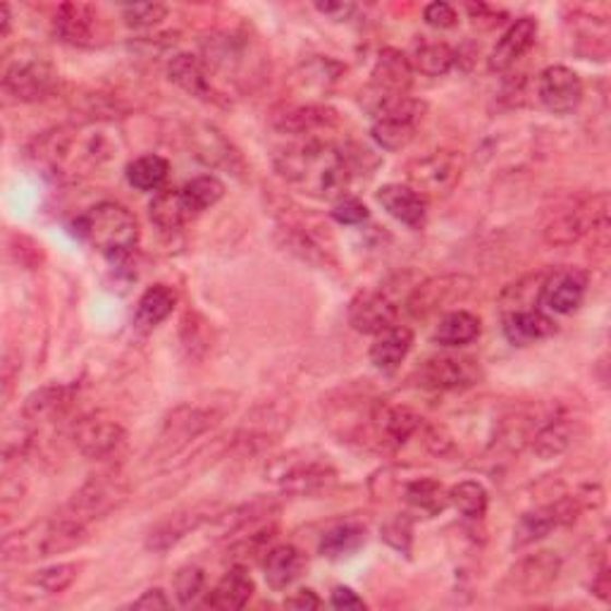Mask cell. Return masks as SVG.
I'll use <instances>...</instances> for the list:
<instances>
[{
	"mask_svg": "<svg viewBox=\"0 0 611 611\" xmlns=\"http://www.w3.org/2000/svg\"><path fill=\"white\" fill-rule=\"evenodd\" d=\"M414 82V68L411 60L394 48H385L380 53L375 70H373V84L371 92L366 96L368 110H375L382 104H387L392 98L409 96V88Z\"/></svg>",
	"mask_w": 611,
	"mask_h": 611,
	"instance_id": "obj_13",
	"label": "cell"
},
{
	"mask_svg": "<svg viewBox=\"0 0 611 611\" xmlns=\"http://www.w3.org/2000/svg\"><path fill=\"white\" fill-rule=\"evenodd\" d=\"M573 440V426L568 418H550L542 423L535 435H530L532 452L542 458H554L568 450Z\"/></svg>",
	"mask_w": 611,
	"mask_h": 611,
	"instance_id": "obj_38",
	"label": "cell"
},
{
	"mask_svg": "<svg viewBox=\"0 0 611 611\" xmlns=\"http://www.w3.org/2000/svg\"><path fill=\"white\" fill-rule=\"evenodd\" d=\"M265 478L291 494H311L327 488L337 478V470L327 454L309 447L275 456L265 466Z\"/></svg>",
	"mask_w": 611,
	"mask_h": 611,
	"instance_id": "obj_5",
	"label": "cell"
},
{
	"mask_svg": "<svg viewBox=\"0 0 611 611\" xmlns=\"http://www.w3.org/2000/svg\"><path fill=\"white\" fill-rule=\"evenodd\" d=\"M74 232L104 256L122 259L136 247L139 223L120 203L104 201L74 220Z\"/></svg>",
	"mask_w": 611,
	"mask_h": 611,
	"instance_id": "obj_4",
	"label": "cell"
},
{
	"mask_svg": "<svg viewBox=\"0 0 611 611\" xmlns=\"http://www.w3.org/2000/svg\"><path fill=\"white\" fill-rule=\"evenodd\" d=\"M175 595L182 607H191L206 590V573L199 566H184L175 573Z\"/></svg>",
	"mask_w": 611,
	"mask_h": 611,
	"instance_id": "obj_45",
	"label": "cell"
},
{
	"mask_svg": "<svg viewBox=\"0 0 611 611\" xmlns=\"http://www.w3.org/2000/svg\"><path fill=\"white\" fill-rule=\"evenodd\" d=\"M402 309V301L390 289L361 291L349 303V323L363 335H380L382 330L397 325Z\"/></svg>",
	"mask_w": 611,
	"mask_h": 611,
	"instance_id": "obj_17",
	"label": "cell"
},
{
	"mask_svg": "<svg viewBox=\"0 0 611 611\" xmlns=\"http://www.w3.org/2000/svg\"><path fill=\"white\" fill-rule=\"evenodd\" d=\"M450 504L468 518H482L488 512V490L476 480H464L447 492Z\"/></svg>",
	"mask_w": 611,
	"mask_h": 611,
	"instance_id": "obj_44",
	"label": "cell"
},
{
	"mask_svg": "<svg viewBox=\"0 0 611 611\" xmlns=\"http://www.w3.org/2000/svg\"><path fill=\"white\" fill-rule=\"evenodd\" d=\"M72 402V390L62 385H48L36 390L29 394L27 402H24L22 416L27 423H44V420H53L68 411V406Z\"/></svg>",
	"mask_w": 611,
	"mask_h": 611,
	"instance_id": "obj_35",
	"label": "cell"
},
{
	"mask_svg": "<svg viewBox=\"0 0 611 611\" xmlns=\"http://www.w3.org/2000/svg\"><path fill=\"white\" fill-rule=\"evenodd\" d=\"M409 180L426 201L447 196L462 180V160L452 151H432L411 163Z\"/></svg>",
	"mask_w": 611,
	"mask_h": 611,
	"instance_id": "obj_11",
	"label": "cell"
},
{
	"mask_svg": "<svg viewBox=\"0 0 611 611\" xmlns=\"http://www.w3.org/2000/svg\"><path fill=\"white\" fill-rule=\"evenodd\" d=\"M480 335V318L468 313V311H452L442 318L435 327V339L440 347L447 349H456V347H466L474 339H478Z\"/></svg>",
	"mask_w": 611,
	"mask_h": 611,
	"instance_id": "obj_36",
	"label": "cell"
},
{
	"mask_svg": "<svg viewBox=\"0 0 611 611\" xmlns=\"http://www.w3.org/2000/svg\"><path fill=\"white\" fill-rule=\"evenodd\" d=\"M414 347V333L406 325H392L375 335V342L371 347V361L378 371L392 373L397 371L399 363L409 356Z\"/></svg>",
	"mask_w": 611,
	"mask_h": 611,
	"instance_id": "obj_29",
	"label": "cell"
},
{
	"mask_svg": "<svg viewBox=\"0 0 611 611\" xmlns=\"http://www.w3.org/2000/svg\"><path fill=\"white\" fill-rule=\"evenodd\" d=\"M592 592L600 597L602 602H609V592H611V580H609V566L604 564L602 568H600V573H597V578L592 580Z\"/></svg>",
	"mask_w": 611,
	"mask_h": 611,
	"instance_id": "obj_56",
	"label": "cell"
},
{
	"mask_svg": "<svg viewBox=\"0 0 611 611\" xmlns=\"http://www.w3.org/2000/svg\"><path fill=\"white\" fill-rule=\"evenodd\" d=\"M132 609H170V600L163 590H146L136 602L130 604Z\"/></svg>",
	"mask_w": 611,
	"mask_h": 611,
	"instance_id": "obj_54",
	"label": "cell"
},
{
	"mask_svg": "<svg viewBox=\"0 0 611 611\" xmlns=\"http://www.w3.org/2000/svg\"><path fill=\"white\" fill-rule=\"evenodd\" d=\"M321 597H318L313 590H299L297 595H291L285 600V607L291 609H321Z\"/></svg>",
	"mask_w": 611,
	"mask_h": 611,
	"instance_id": "obj_55",
	"label": "cell"
},
{
	"mask_svg": "<svg viewBox=\"0 0 611 611\" xmlns=\"http://www.w3.org/2000/svg\"><path fill=\"white\" fill-rule=\"evenodd\" d=\"M98 12L88 3H62L53 17V34L62 44L94 46Z\"/></svg>",
	"mask_w": 611,
	"mask_h": 611,
	"instance_id": "obj_23",
	"label": "cell"
},
{
	"mask_svg": "<svg viewBox=\"0 0 611 611\" xmlns=\"http://www.w3.org/2000/svg\"><path fill=\"white\" fill-rule=\"evenodd\" d=\"M170 163L156 156V153H148L127 165V182H130L139 191H158L163 182L168 180Z\"/></svg>",
	"mask_w": 611,
	"mask_h": 611,
	"instance_id": "obj_41",
	"label": "cell"
},
{
	"mask_svg": "<svg viewBox=\"0 0 611 611\" xmlns=\"http://www.w3.org/2000/svg\"><path fill=\"white\" fill-rule=\"evenodd\" d=\"M366 542V528L359 524H337L333 528H327L321 538V550L323 556L327 559H339L354 554L359 547Z\"/></svg>",
	"mask_w": 611,
	"mask_h": 611,
	"instance_id": "obj_40",
	"label": "cell"
},
{
	"mask_svg": "<svg viewBox=\"0 0 611 611\" xmlns=\"http://www.w3.org/2000/svg\"><path fill=\"white\" fill-rule=\"evenodd\" d=\"M580 508V496H564V500H556L554 504L532 508V512L520 516L514 528V547L520 550V547H528L547 538L552 530L573 524Z\"/></svg>",
	"mask_w": 611,
	"mask_h": 611,
	"instance_id": "obj_14",
	"label": "cell"
},
{
	"mask_svg": "<svg viewBox=\"0 0 611 611\" xmlns=\"http://www.w3.org/2000/svg\"><path fill=\"white\" fill-rule=\"evenodd\" d=\"M315 10L321 12V15L330 17V20L344 22V20H349L354 15L356 5L347 3V0H327V3H315Z\"/></svg>",
	"mask_w": 611,
	"mask_h": 611,
	"instance_id": "obj_52",
	"label": "cell"
},
{
	"mask_svg": "<svg viewBox=\"0 0 611 611\" xmlns=\"http://www.w3.org/2000/svg\"><path fill=\"white\" fill-rule=\"evenodd\" d=\"M588 291V273L580 267H559L544 275L540 289V301L554 313L568 315L578 309Z\"/></svg>",
	"mask_w": 611,
	"mask_h": 611,
	"instance_id": "obj_20",
	"label": "cell"
},
{
	"mask_svg": "<svg viewBox=\"0 0 611 611\" xmlns=\"http://www.w3.org/2000/svg\"><path fill=\"white\" fill-rule=\"evenodd\" d=\"M423 20H426V24H430L432 29H452L458 22L456 10L450 3H440V0L438 3H430L423 10Z\"/></svg>",
	"mask_w": 611,
	"mask_h": 611,
	"instance_id": "obj_50",
	"label": "cell"
},
{
	"mask_svg": "<svg viewBox=\"0 0 611 611\" xmlns=\"http://www.w3.org/2000/svg\"><path fill=\"white\" fill-rule=\"evenodd\" d=\"M253 590L256 588H253V578L249 576V571L244 566H232L220 578V583L206 595V602L203 604L220 611H235L249 604Z\"/></svg>",
	"mask_w": 611,
	"mask_h": 611,
	"instance_id": "obj_28",
	"label": "cell"
},
{
	"mask_svg": "<svg viewBox=\"0 0 611 611\" xmlns=\"http://www.w3.org/2000/svg\"><path fill=\"white\" fill-rule=\"evenodd\" d=\"M538 98L554 115L573 112L583 100L580 76L564 65L547 68L538 80Z\"/></svg>",
	"mask_w": 611,
	"mask_h": 611,
	"instance_id": "obj_21",
	"label": "cell"
},
{
	"mask_svg": "<svg viewBox=\"0 0 611 611\" xmlns=\"http://www.w3.org/2000/svg\"><path fill=\"white\" fill-rule=\"evenodd\" d=\"M29 156L60 180H76L112 160L115 146L104 124H68L38 136Z\"/></svg>",
	"mask_w": 611,
	"mask_h": 611,
	"instance_id": "obj_1",
	"label": "cell"
},
{
	"mask_svg": "<svg viewBox=\"0 0 611 611\" xmlns=\"http://www.w3.org/2000/svg\"><path fill=\"white\" fill-rule=\"evenodd\" d=\"M127 494H130V488H127L122 478L96 476L80 492H74L70 504L62 512L88 528L94 520L106 518L115 508H120L127 502Z\"/></svg>",
	"mask_w": 611,
	"mask_h": 611,
	"instance_id": "obj_9",
	"label": "cell"
},
{
	"mask_svg": "<svg viewBox=\"0 0 611 611\" xmlns=\"http://www.w3.org/2000/svg\"><path fill=\"white\" fill-rule=\"evenodd\" d=\"M480 363L470 356H432L416 371V385L432 392H462L478 385Z\"/></svg>",
	"mask_w": 611,
	"mask_h": 611,
	"instance_id": "obj_10",
	"label": "cell"
},
{
	"mask_svg": "<svg viewBox=\"0 0 611 611\" xmlns=\"http://www.w3.org/2000/svg\"><path fill=\"white\" fill-rule=\"evenodd\" d=\"M303 566L306 559L295 544H277L271 552H265L263 559L265 580L273 590H287L301 576Z\"/></svg>",
	"mask_w": 611,
	"mask_h": 611,
	"instance_id": "obj_32",
	"label": "cell"
},
{
	"mask_svg": "<svg viewBox=\"0 0 611 611\" xmlns=\"http://www.w3.org/2000/svg\"><path fill=\"white\" fill-rule=\"evenodd\" d=\"M562 571V562L552 552H538L532 556L520 559V562L508 571L504 580V590L512 595H540L550 590Z\"/></svg>",
	"mask_w": 611,
	"mask_h": 611,
	"instance_id": "obj_19",
	"label": "cell"
},
{
	"mask_svg": "<svg viewBox=\"0 0 611 611\" xmlns=\"http://www.w3.org/2000/svg\"><path fill=\"white\" fill-rule=\"evenodd\" d=\"M168 76L170 82L177 84L187 92L189 96H194L199 100H213V104H218V92H215V86L211 82V72L203 65V60L196 56H189V53H180L170 60L168 65Z\"/></svg>",
	"mask_w": 611,
	"mask_h": 611,
	"instance_id": "obj_27",
	"label": "cell"
},
{
	"mask_svg": "<svg viewBox=\"0 0 611 611\" xmlns=\"http://www.w3.org/2000/svg\"><path fill=\"white\" fill-rule=\"evenodd\" d=\"M404 500L409 502L414 508H420V512L428 516L440 514L442 508L450 504L447 492H444L440 482L432 478H418V480L409 482L404 490Z\"/></svg>",
	"mask_w": 611,
	"mask_h": 611,
	"instance_id": "obj_42",
	"label": "cell"
},
{
	"mask_svg": "<svg viewBox=\"0 0 611 611\" xmlns=\"http://www.w3.org/2000/svg\"><path fill=\"white\" fill-rule=\"evenodd\" d=\"M151 223L156 225L163 232H177V229L184 227L194 213L189 211L187 201L182 196V189H163L153 196L148 206Z\"/></svg>",
	"mask_w": 611,
	"mask_h": 611,
	"instance_id": "obj_33",
	"label": "cell"
},
{
	"mask_svg": "<svg viewBox=\"0 0 611 611\" xmlns=\"http://www.w3.org/2000/svg\"><path fill=\"white\" fill-rule=\"evenodd\" d=\"M0 22H3V29H0V34L8 36L10 34V5L8 3L0 5Z\"/></svg>",
	"mask_w": 611,
	"mask_h": 611,
	"instance_id": "obj_57",
	"label": "cell"
},
{
	"mask_svg": "<svg viewBox=\"0 0 611 611\" xmlns=\"http://www.w3.org/2000/svg\"><path fill=\"white\" fill-rule=\"evenodd\" d=\"M220 420V414L208 406H199V404H184V406H177V409L165 418L163 430H160V442H158V450L170 456L175 452H180L182 447L191 440H196L203 432L211 430L215 423Z\"/></svg>",
	"mask_w": 611,
	"mask_h": 611,
	"instance_id": "obj_12",
	"label": "cell"
},
{
	"mask_svg": "<svg viewBox=\"0 0 611 611\" xmlns=\"http://www.w3.org/2000/svg\"><path fill=\"white\" fill-rule=\"evenodd\" d=\"M127 440L124 428L118 420L106 416H84L72 428V444L82 456L100 462L118 452Z\"/></svg>",
	"mask_w": 611,
	"mask_h": 611,
	"instance_id": "obj_16",
	"label": "cell"
},
{
	"mask_svg": "<svg viewBox=\"0 0 611 611\" xmlns=\"http://www.w3.org/2000/svg\"><path fill=\"white\" fill-rule=\"evenodd\" d=\"M315 227L311 223H303V218L297 220H283L279 223L277 235L283 239V247L295 253L297 259H301L303 263H311V265H333V247L325 244V239L321 232H315Z\"/></svg>",
	"mask_w": 611,
	"mask_h": 611,
	"instance_id": "obj_22",
	"label": "cell"
},
{
	"mask_svg": "<svg viewBox=\"0 0 611 611\" xmlns=\"http://www.w3.org/2000/svg\"><path fill=\"white\" fill-rule=\"evenodd\" d=\"M378 203L385 208L394 220L406 227H423L428 215V201L418 194L414 187L406 184H385L378 189Z\"/></svg>",
	"mask_w": 611,
	"mask_h": 611,
	"instance_id": "obj_26",
	"label": "cell"
},
{
	"mask_svg": "<svg viewBox=\"0 0 611 611\" xmlns=\"http://www.w3.org/2000/svg\"><path fill=\"white\" fill-rule=\"evenodd\" d=\"M333 218L339 225H361L363 220H368V208L359 199H342L335 203Z\"/></svg>",
	"mask_w": 611,
	"mask_h": 611,
	"instance_id": "obj_49",
	"label": "cell"
},
{
	"mask_svg": "<svg viewBox=\"0 0 611 611\" xmlns=\"http://www.w3.org/2000/svg\"><path fill=\"white\" fill-rule=\"evenodd\" d=\"M194 139H196V151H199L196 156L206 165H213V168L235 170V163H237L241 168L239 153L218 130H215V127H203L201 132L194 134Z\"/></svg>",
	"mask_w": 611,
	"mask_h": 611,
	"instance_id": "obj_37",
	"label": "cell"
},
{
	"mask_svg": "<svg viewBox=\"0 0 611 611\" xmlns=\"http://www.w3.org/2000/svg\"><path fill=\"white\" fill-rule=\"evenodd\" d=\"M411 518L409 516H394L392 520H387L385 526H382V540L387 544H392L394 550H399L404 554L411 552Z\"/></svg>",
	"mask_w": 611,
	"mask_h": 611,
	"instance_id": "obj_48",
	"label": "cell"
},
{
	"mask_svg": "<svg viewBox=\"0 0 611 611\" xmlns=\"http://www.w3.org/2000/svg\"><path fill=\"white\" fill-rule=\"evenodd\" d=\"M411 68L428 76L447 74L456 62V50L444 41H423L414 48Z\"/></svg>",
	"mask_w": 611,
	"mask_h": 611,
	"instance_id": "obj_39",
	"label": "cell"
},
{
	"mask_svg": "<svg viewBox=\"0 0 611 611\" xmlns=\"http://www.w3.org/2000/svg\"><path fill=\"white\" fill-rule=\"evenodd\" d=\"M165 15H168V8L163 3H134L122 8V20L132 29L156 27L158 22L165 20Z\"/></svg>",
	"mask_w": 611,
	"mask_h": 611,
	"instance_id": "obj_47",
	"label": "cell"
},
{
	"mask_svg": "<svg viewBox=\"0 0 611 611\" xmlns=\"http://www.w3.org/2000/svg\"><path fill=\"white\" fill-rule=\"evenodd\" d=\"M76 571H80L76 568V564H58V566L38 571L32 580L36 588H41L46 595H58V592H65L74 583Z\"/></svg>",
	"mask_w": 611,
	"mask_h": 611,
	"instance_id": "obj_46",
	"label": "cell"
},
{
	"mask_svg": "<svg viewBox=\"0 0 611 611\" xmlns=\"http://www.w3.org/2000/svg\"><path fill=\"white\" fill-rule=\"evenodd\" d=\"M182 196L187 201L189 211L199 215L206 208L215 206V203L225 196V184L215 175H203L182 187Z\"/></svg>",
	"mask_w": 611,
	"mask_h": 611,
	"instance_id": "obj_43",
	"label": "cell"
},
{
	"mask_svg": "<svg viewBox=\"0 0 611 611\" xmlns=\"http://www.w3.org/2000/svg\"><path fill=\"white\" fill-rule=\"evenodd\" d=\"M275 170L287 184L315 199L342 196L351 177L347 153L321 139H309L279 151Z\"/></svg>",
	"mask_w": 611,
	"mask_h": 611,
	"instance_id": "obj_2",
	"label": "cell"
},
{
	"mask_svg": "<svg viewBox=\"0 0 611 611\" xmlns=\"http://www.w3.org/2000/svg\"><path fill=\"white\" fill-rule=\"evenodd\" d=\"M177 303V291L168 285H153L148 287L142 299L136 303V313H134V325L142 333H148V330L158 327L165 318H168Z\"/></svg>",
	"mask_w": 611,
	"mask_h": 611,
	"instance_id": "obj_34",
	"label": "cell"
},
{
	"mask_svg": "<svg viewBox=\"0 0 611 611\" xmlns=\"http://www.w3.org/2000/svg\"><path fill=\"white\" fill-rule=\"evenodd\" d=\"M213 506L201 504V506H189L182 512H175L168 518H163L160 524L151 530L148 535V550L153 552H168L177 542H182L191 530L201 528L206 520H211Z\"/></svg>",
	"mask_w": 611,
	"mask_h": 611,
	"instance_id": "obj_24",
	"label": "cell"
},
{
	"mask_svg": "<svg viewBox=\"0 0 611 611\" xmlns=\"http://www.w3.org/2000/svg\"><path fill=\"white\" fill-rule=\"evenodd\" d=\"M554 333V321L540 309L514 311L504 315V335L514 347H528Z\"/></svg>",
	"mask_w": 611,
	"mask_h": 611,
	"instance_id": "obj_30",
	"label": "cell"
},
{
	"mask_svg": "<svg viewBox=\"0 0 611 611\" xmlns=\"http://www.w3.org/2000/svg\"><path fill=\"white\" fill-rule=\"evenodd\" d=\"M333 607L344 609V611H347V609H366V602L351 588H344V585H339V588L333 590Z\"/></svg>",
	"mask_w": 611,
	"mask_h": 611,
	"instance_id": "obj_53",
	"label": "cell"
},
{
	"mask_svg": "<svg viewBox=\"0 0 611 611\" xmlns=\"http://www.w3.org/2000/svg\"><path fill=\"white\" fill-rule=\"evenodd\" d=\"M203 325H206V323H203L196 313H187L184 315V321H182V339H184V347H189L191 351H194L196 347H201L203 351L208 349V339L201 337V333H206V327H203Z\"/></svg>",
	"mask_w": 611,
	"mask_h": 611,
	"instance_id": "obj_51",
	"label": "cell"
},
{
	"mask_svg": "<svg viewBox=\"0 0 611 611\" xmlns=\"http://www.w3.org/2000/svg\"><path fill=\"white\" fill-rule=\"evenodd\" d=\"M60 74L44 56H22L3 70V92L20 104H38L56 94Z\"/></svg>",
	"mask_w": 611,
	"mask_h": 611,
	"instance_id": "obj_7",
	"label": "cell"
},
{
	"mask_svg": "<svg viewBox=\"0 0 611 611\" xmlns=\"http://www.w3.org/2000/svg\"><path fill=\"white\" fill-rule=\"evenodd\" d=\"M368 428L380 447H402L423 428V418L409 406L375 402L368 411Z\"/></svg>",
	"mask_w": 611,
	"mask_h": 611,
	"instance_id": "obj_15",
	"label": "cell"
},
{
	"mask_svg": "<svg viewBox=\"0 0 611 611\" xmlns=\"http://www.w3.org/2000/svg\"><path fill=\"white\" fill-rule=\"evenodd\" d=\"M88 528L65 512L38 520L15 535H8L3 542L5 562H32L60 552L74 550L86 540Z\"/></svg>",
	"mask_w": 611,
	"mask_h": 611,
	"instance_id": "obj_3",
	"label": "cell"
},
{
	"mask_svg": "<svg viewBox=\"0 0 611 611\" xmlns=\"http://www.w3.org/2000/svg\"><path fill=\"white\" fill-rule=\"evenodd\" d=\"M535 38H538V20L532 17L516 20L512 27L504 32L500 41H496L490 56V70L506 72L508 68H514L516 62L532 48Z\"/></svg>",
	"mask_w": 611,
	"mask_h": 611,
	"instance_id": "obj_25",
	"label": "cell"
},
{
	"mask_svg": "<svg viewBox=\"0 0 611 611\" xmlns=\"http://www.w3.org/2000/svg\"><path fill=\"white\" fill-rule=\"evenodd\" d=\"M373 139L385 151H402L414 142L416 130L426 115L423 100L411 96L392 98L373 110Z\"/></svg>",
	"mask_w": 611,
	"mask_h": 611,
	"instance_id": "obj_8",
	"label": "cell"
},
{
	"mask_svg": "<svg viewBox=\"0 0 611 611\" xmlns=\"http://www.w3.org/2000/svg\"><path fill=\"white\" fill-rule=\"evenodd\" d=\"M470 287H474V279L466 275L432 277L411 289V295H409V299H406L404 309L416 318H428L430 313L444 309V306L452 303L454 299L466 297Z\"/></svg>",
	"mask_w": 611,
	"mask_h": 611,
	"instance_id": "obj_18",
	"label": "cell"
},
{
	"mask_svg": "<svg viewBox=\"0 0 611 611\" xmlns=\"http://www.w3.org/2000/svg\"><path fill=\"white\" fill-rule=\"evenodd\" d=\"M609 227V196L597 194L590 199L573 201L559 208L544 223L542 237L550 247H568L590 232H607Z\"/></svg>",
	"mask_w": 611,
	"mask_h": 611,
	"instance_id": "obj_6",
	"label": "cell"
},
{
	"mask_svg": "<svg viewBox=\"0 0 611 611\" xmlns=\"http://www.w3.org/2000/svg\"><path fill=\"white\" fill-rule=\"evenodd\" d=\"M337 122V112L327 106H295L279 110L273 124L275 130L287 134H311L318 130H327Z\"/></svg>",
	"mask_w": 611,
	"mask_h": 611,
	"instance_id": "obj_31",
	"label": "cell"
}]
</instances>
